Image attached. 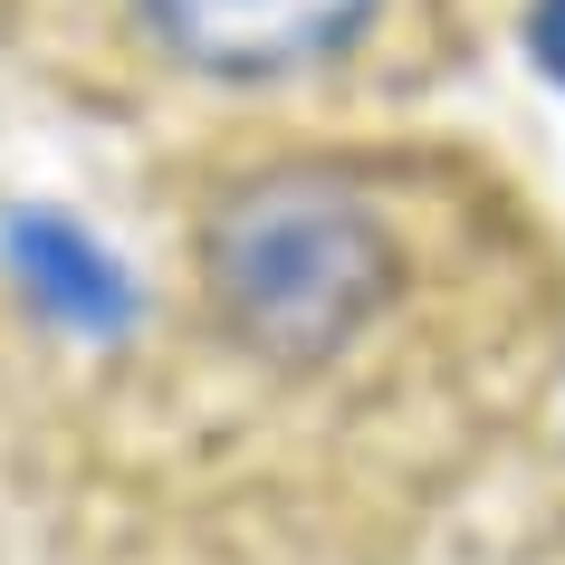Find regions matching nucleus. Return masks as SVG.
Segmentation results:
<instances>
[{"label":"nucleus","instance_id":"obj_2","mask_svg":"<svg viewBox=\"0 0 565 565\" xmlns=\"http://www.w3.org/2000/svg\"><path fill=\"white\" fill-rule=\"evenodd\" d=\"M135 10L182 67L221 87H268V77H307L345 58L384 0H135Z\"/></svg>","mask_w":565,"mask_h":565},{"label":"nucleus","instance_id":"obj_4","mask_svg":"<svg viewBox=\"0 0 565 565\" xmlns=\"http://www.w3.org/2000/svg\"><path fill=\"white\" fill-rule=\"evenodd\" d=\"M527 49H536V67L565 87V0H536L527 10Z\"/></svg>","mask_w":565,"mask_h":565},{"label":"nucleus","instance_id":"obj_3","mask_svg":"<svg viewBox=\"0 0 565 565\" xmlns=\"http://www.w3.org/2000/svg\"><path fill=\"white\" fill-rule=\"evenodd\" d=\"M10 268H20V278H30L39 298L58 307L67 327H116L125 317V278L106 259H96L87 239L67 231V221H49V211H30V221H10Z\"/></svg>","mask_w":565,"mask_h":565},{"label":"nucleus","instance_id":"obj_1","mask_svg":"<svg viewBox=\"0 0 565 565\" xmlns=\"http://www.w3.org/2000/svg\"><path fill=\"white\" fill-rule=\"evenodd\" d=\"M403 288L384 211L317 163H268L202 211V298L259 364H335Z\"/></svg>","mask_w":565,"mask_h":565}]
</instances>
